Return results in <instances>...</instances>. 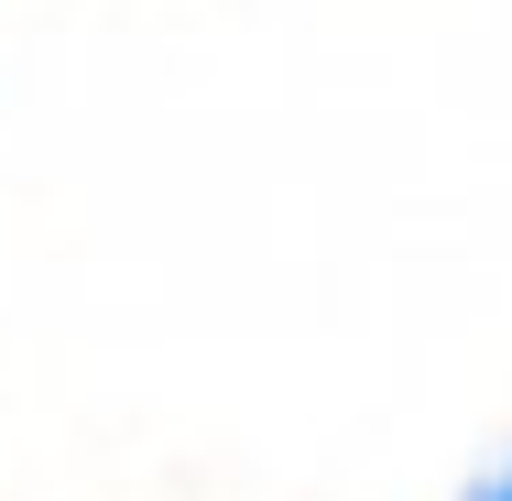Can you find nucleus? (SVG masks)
I'll return each mask as SVG.
<instances>
[{
	"label": "nucleus",
	"mask_w": 512,
	"mask_h": 501,
	"mask_svg": "<svg viewBox=\"0 0 512 501\" xmlns=\"http://www.w3.org/2000/svg\"><path fill=\"white\" fill-rule=\"evenodd\" d=\"M469 501H512V458H502V469H491V480H480Z\"/></svg>",
	"instance_id": "obj_1"
}]
</instances>
